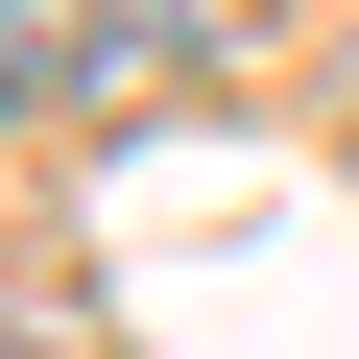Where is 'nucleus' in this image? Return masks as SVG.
<instances>
[{
  "instance_id": "1",
  "label": "nucleus",
  "mask_w": 359,
  "mask_h": 359,
  "mask_svg": "<svg viewBox=\"0 0 359 359\" xmlns=\"http://www.w3.org/2000/svg\"><path fill=\"white\" fill-rule=\"evenodd\" d=\"M168 48L120 25V0H0V144H72V120H120Z\"/></svg>"
},
{
  "instance_id": "2",
  "label": "nucleus",
  "mask_w": 359,
  "mask_h": 359,
  "mask_svg": "<svg viewBox=\"0 0 359 359\" xmlns=\"http://www.w3.org/2000/svg\"><path fill=\"white\" fill-rule=\"evenodd\" d=\"M120 25H144L168 72H216V48H240V0H120Z\"/></svg>"
}]
</instances>
